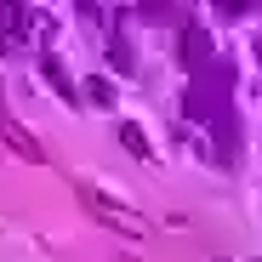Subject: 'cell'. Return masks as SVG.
I'll return each mask as SVG.
<instances>
[{
	"mask_svg": "<svg viewBox=\"0 0 262 262\" xmlns=\"http://www.w3.org/2000/svg\"><path fill=\"white\" fill-rule=\"evenodd\" d=\"M80 194H85V205H92L97 216H108V223H120L125 234H143V216H137V211H125V205H108V200H97L92 188H80Z\"/></svg>",
	"mask_w": 262,
	"mask_h": 262,
	"instance_id": "6da1fadb",
	"label": "cell"
},
{
	"mask_svg": "<svg viewBox=\"0 0 262 262\" xmlns=\"http://www.w3.org/2000/svg\"><path fill=\"white\" fill-rule=\"evenodd\" d=\"M0 137H6V148H12V154H23V160H40V143L29 137L23 125H12L6 114H0Z\"/></svg>",
	"mask_w": 262,
	"mask_h": 262,
	"instance_id": "7a4b0ae2",
	"label": "cell"
}]
</instances>
